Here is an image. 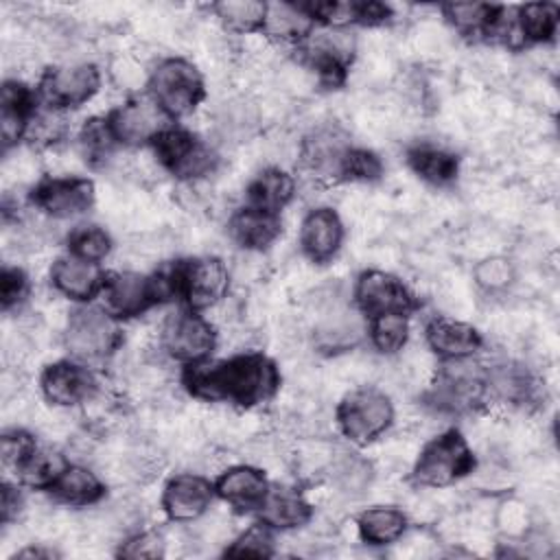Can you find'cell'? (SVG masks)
<instances>
[{
	"mask_svg": "<svg viewBox=\"0 0 560 560\" xmlns=\"http://www.w3.org/2000/svg\"><path fill=\"white\" fill-rule=\"evenodd\" d=\"M31 201L52 219H70L94 203V184L88 177H46L33 188Z\"/></svg>",
	"mask_w": 560,
	"mask_h": 560,
	"instance_id": "obj_15",
	"label": "cell"
},
{
	"mask_svg": "<svg viewBox=\"0 0 560 560\" xmlns=\"http://www.w3.org/2000/svg\"><path fill=\"white\" fill-rule=\"evenodd\" d=\"M293 195L295 179L282 168H265L247 186L249 206L276 214L293 199Z\"/></svg>",
	"mask_w": 560,
	"mask_h": 560,
	"instance_id": "obj_31",
	"label": "cell"
},
{
	"mask_svg": "<svg viewBox=\"0 0 560 560\" xmlns=\"http://www.w3.org/2000/svg\"><path fill=\"white\" fill-rule=\"evenodd\" d=\"M63 468L66 464L57 453L37 446L15 472L20 481L31 488H50Z\"/></svg>",
	"mask_w": 560,
	"mask_h": 560,
	"instance_id": "obj_39",
	"label": "cell"
},
{
	"mask_svg": "<svg viewBox=\"0 0 560 560\" xmlns=\"http://www.w3.org/2000/svg\"><path fill=\"white\" fill-rule=\"evenodd\" d=\"M20 558H52L55 553L52 551H46V549H35V547H28V549H22L20 553H18Z\"/></svg>",
	"mask_w": 560,
	"mask_h": 560,
	"instance_id": "obj_51",
	"label": "cell"
},
{
	"mask_svg": "<svg viewBox=\"0 0 560 560\" xmlns=\"http://www.w3.org/2000/svg\"><path fill=\"white\" fill-rule=\"evenodd\" d=\"M357 529L361 540L368 545H392L405 534L407 518L396 508L376 505L359 514Z\"/></svg>",
	"mask_w": 560,
	"mask_h": 560,
	"instance_id": "obj_33",
	"label": "cell"
},
{
	"mask_svg": "<svg viewBox=\"0 0 560 560\" xmlns=\"http://www.w3.org/2000/svg\"><path fill=\"white\" fill-rule=\"evenodd\" d=\"M407 164L420 179L433 186H448L459 173L457 155L433 144H420L409 149Z\"/></svg>",
	"mask_w": 560,
	"mask_h": 560,
	"instance_id": "obj_30",
	"label": "cell"
},
{
	"mask_svg": "<svg viewBox=\"0 0 560 560\" xmlns=\"http://www.w3.org/2000/svg\"><path fill=\"white\" fill-rule=\"evenodd\" d=\"M343 223L332 208L311 210L300 225V247L313 262H328L341 247Z\"/></svg>",
	"mask_w": 560,
	"mask_h": 560,
	"instance_id": "obj_19",
	"label": "cell"
},
{
	"mask_svg": "<svg viewBox=\"0 0 560 560\" xmlns=\"http://www.w3.org/2000/svg\"><path fill=\"white\" fill-rule=\"evenodd\" d=\"M35 112V96L31 88L20 81H4L0 92V138L4 151L26 136Z\"/></svg>",
	"mask_w": 560,
	"mask_h": 560,
	"instance_id": "obj_23",
	"label": "cell"
},
{
	"mask_svg": "<svg viewBox=\"0 0 560 560\" xmlns=\"http://www.w3.org/2000/svg\"><path fill=\"white\" fill-rule=\"evenodd\" d=\"M269 490L267 477L254 466H232L214 483V492L238 512L258 510Z\"/></svg>",
	"mask_w": 560,
	"mask_h": 560,
	"instance_id": "obj_24",
	"label": "cell"
},
{
	"mask_svg": "<svg viewBox=\"0 0 560 560\" xmlns=\"http://www.w3.org/2000/svg\"><path fill=\"white\" fill-rule=\"evenodd\" d=\"M107 122L116 142L127 147H140L153 142L166 129V114L155 105L153 98H131L116 107Z\"/></svg>",
	"mask_w": 560,
	"mask_h": 560,
	"instance_id": "obj_16",
	"label": "cell"
},
{
	"mask_svg": "<svg viewBox=\"0 0 560 560\" xmlns=\"http://www.w3.org/2000/svg\"><path fill=\"white\" fill-rule=\"evenodd\" d=\"M256 112L245 101H230L223 103V107L217 112V129L223 138H230L234 142L247 138L256 129Z\"/></svg>",
	"mask_w": 560,
	"mask_h": 560,
	"instance_id": "obj_40",
	"label": "cell"
},
{
	"mask_svg": "<svg viewBox=\"0 0 560 560\" xmlns=\"http://www.w3.org/2000/svg\"><path fill=\"white\" fill-rule=\"evenodd\" d=\"M212 9H214L217 18L221 20V24L228 31H232V33H252V31L262 28L267 2L223 0V2H217Z\"/></svg>",
	"mask_w": 560,
	"mask_h": 560,
	"instance_id": "obj_36",
	"label": "cell"
},
{
	"mask_svg": "<svg viewBox=\"0 0 560 560\" xmlns=\"http://www.w3.org/2000/svg\"><path fill=\"white\" fill-rule=\"evenodd\" d=\"M173 295L168 273L142 276L138 271H116L105 278V311L116 319L138 317L153 304Z\"/></svg>",
	"mask_w": 560,
	"mask_h": 560,
	"instance_id": "obj_5",
	"label": "cell"
},
{
	"mask_svg": "<svg viewBox=\"0 0 560 560\" xmlns=\"http://www.w3.org/2000/svg\"><path fill=\"white\" fill-rule=\"evenodd\" d=\"M359 313L361 311H354L350 304H346L335 289L332 293L315 300V346L328 354L354 348L365 332V322Z\"/></svg>",
	"mask_w": 560,
	"mask_h": 560,
	"instance_id": "obj_9",
	"label": "cell"
},
{
	"mask_svg": "<svg viewBox=\"0 0 560 560\" xmlns=\"http://www.w3.org/2000/svg\"><path fill=\"white\" fill-rule=\"evenodd\" d=\"M488 398L486 372L468 359L444 361L427 392V402L442 413H470Z\"/></svg>",
	"mask_w": 560,
	"mask_h": 560,
	"instance_id": "obj_3",
	"label": "cell"
},
{
	"mask_svg": "<svg viewBox=\"0 0 560 560\" xmlns=\"http://www.w3.org/2000/svg\"><path fill=\"white\" fill-rule=\"evenodd\" d=\"M20 505H22V497L18 492V488L9 486V483H2V490H0V516H2V523H9L18 516L20 512Z\"/></svg>",
	"mask_w": 560,
	"mask_h": 560,
	"instance_id": "obj_50",
	"label": "cell"
},
{
	"mask_svg": "<svg viewBox=\"0 0 560 560\" xmlns=\"http://www.w3.org/2000/svg\"><path fill=\"white\" fill-rule=\"evenodd\" d=\"M448 24L462 35H492L503 15V7L488 2H451L442 7Z\"/></svg>",
	"mask_w": 560,
	"mask_h": 560,
	"instance_id": "obj_32",
	"label": "cell"
},
{
	"mask_svg": "<svg viewBox=\"0 0 560 560\" xmlns=\"http://www.w3.org/2000/svg\"><path fill=\"white\" fill-rule=\"evenodd\" d=\"M37 448L35 440L31 433L22 431V429H13V431H7L0 440V453H2V464L7 468H13L18 470L28 457L31 453Z\"/></svg>",
	"mask_w": 560,
	"mask_h": 560,
	"instance_id": "obj_47",
	"label": "cell"
},
{
	"mask_svg": "<svg viewBox=\"0 0 560 560\" xmlns=\"http://www.w3.org/2000/svg\"><path fill=\"white\" fill-rule=\"evenodd\" d=\"M66 131H68V120L63 116V109L48 107V109H39L33 114L26 138L33 144L50 147V144L59 142L66 136Z\"/></svg>",
	"mask_w": 560,
	"mask_h": 560,
	"instance_id": "obj_44",
	"label": "cell"
},
{
	"mask_svg": "<svg viewBox=\"0 0 560 560\" xmlns=\"http://www.w3.org/2000/svg\"><path fill=\"white\" fill-rule=\"evenodd\" d=\"M182 378L192 396L238 407L267 402L280 387V372L262 352L234 354L214 363L199 361L186 365Z\"/></svg>",
	"mask_w": 560,
	"mask_h": 560,
	"instance_id": "obj_1",
	"label": "cell"
},
{
	"mask_svg": "<svg viewBox=\"0 0 560 560\" xmlns=\"http://www.w3.org/2000/svg\"><path fill=\"white\" fill-rule=\"evenodd\" d=\"M149 94L166 118L188 116L206 96L199 70L179 57L160 61L149 74Z\"/></svg>",
	"mask_w": 560,
	"mask_h": 560,
	"instance_id": "obj_4",
	"label": "cell"
},
{
	"mask_svg": "<svg viewBox=\"0 0 560 560\" xmlns=\"http://www.w3.org/2000/svg\"><path fill=\"white\" fill-rule=\"evenodd\" d=\"M424 337L429 348L444 361L470 359L481 348L479 330L451 317H433L424 328Z\"/></svg>",
	"mask_w": 560,
	"mask_h": 560,
	"instance_id": "obj_22",
	"label": "cell"
},
{
	"mask_svg": "<svg viewBox=\"0 0 560 560\" xmlns=\"http://www.w3.org/2000/svg\"><path fill=\"white\" fill-rule=\"evenodd\" d=\"M217 343V332L208 319L195 311L171 315L162 328V346L175 361L192 365L206 361Z\"/></svg>",
	"mask_w": 560,
	"mask_h": 560,
	"instance_id": "obj_13",
	"label": "cell"
},
{
	"mask_svg": "<svg viewBox=\"0 0 560 560\" xmlns=\"http://www.w3.org/2000/svg\"><path fill=\"white\" fill-rule=\"evenodd\" d=\"M332 483L346 497H361L372 481V466L359 455H343L332 464Z\"/></svg>",
	"mask_w": 560,
	"mask_h": 560,
	"instance_id": "obj_38",
	"label": "cell"
},
{
	"mask_svg": "<svg viewBox=\"0 0 560 560\" xmlns=\"http://www.w3.org/2000/svg\"><path fill=\"white\" fill-rule=\"evenodd\" d=\"M315 20L304 4L293 2H267L262 33L280 42H304L313 33Z\"/></svg>",
	"mask_w": 560,
	"mask_h": 560,
	"instance_id": "obj_28",
	"label": "cell"
},
{
	"mask_svg": "<svg viewBox=\"0 0 560 560\" xmlns=\"http://www.w3.org/2000/svg\"><path fill=\"white\" fill-rule=\"evenodd\" d=\"M357 42L352 33L346 28L326 26L322 31H313L302 42L304 61L317 72L322 83L335 88L341 85L348 72V66L354 57Z\"/></svg>",
	"mask_w": 560,
	"mask_h": 560,
	"instance_id": "obj_11",
	"label": "cell"
},
{
	"mask_svg": "<svg viewBox=\"0 0 560 560\" xmlns=\"http://www.w3.org/2000/svg\"><path fill=\"white\" fill-rule=\"evenodd\" d=\"M151 144L158 162L179 179H199L217 166L214 151L186 129L166 127Z\"/></svg>",
	"mask_w": 560,
	"mask_h": 560,
	"instance_id": "obj_10",
	"label": "cell"
},
{
	"mask_svg": "<svg viewBox=\"0 0 560 560\" xmlns=\"http://www.w3.org/2000/svg\"><path fill=\"white\" fill-rule=\"evenodd\" d=\"M173 295L182 298L190 311L217 304L228 293V269L219 258L199 256L175 262L168 271Z\"/></svg>",
	"mask_w": 560,
	"mask_h": 560,
	"instance_id": "obj_6",
	"label": "cell"
},
{
	"mask_svg": "<svg viewBox=\"0 0 560 560\" xmlns=\"http://www.w3.org/2000/svg\"><path fill=\"white\" fill-rule=\"evenodd\" d=\"M486 385L488 396L494 394L497 398L514 405L527 402L534 396V378L521 365H499L486 372Z\"/></svg>",
	"mask_w": 560,
	"mask_h": 560,
	"instance_id": "obj_35",
	"label": "cell"
},
{
	"mask_svg": "<svg viewBox=\"0 0 560 560\" xmlns=\"http://www.w3.org/2000/svg\"><path fill=\"white\" fill-rule=\"evenodd\" d=\"M42 392L48 402L59 407H72L88 402L96 392L94 374L74 361L50 363L39 378Z\"/></svg>",
	"mask_w": 560,
	"mask_h": 560,
	"instance_id": "obj_17",
	"label": "cell"
},
{
	"mask_svg": "<svg viewBox=\"0 0 560 560\" xmlns=\"http://www.w3.org/2000/svg\"><path fill=\"white\" fill-rule=\"evenodd\" d=\"M101 85V72L92 63L48 68L39 81V94L48 107L68 109L90 101Z\"/></svg>",
	"mask_w": 560,
	"mask_h": 560,
	"instance_id": "obj_12",
	"label": "cell"
},
{
	"mask_svg": "<svg viewBox=\"0 0 560 560\" xmlns=\"http://www.w3.org/2000/svg\"><path fill=\"white\" fill-rule=\"evenodd\" d=\"M558 20L560 9L553 2H529L518 7V13L514 15L523 44L549 42L558 31Z\"/></svg>",
	"mask_w": 560,
	"mask_h": 560,
	"instance_id": "obj_34",
	"label": "cell"
},
{
	"mask_svg": "<svg viewBox=\"0 0 560 560\" xmlns=\"http://www.w3.org/2000/svg\"><path fill=\"white\" fill-rule=\"evenodd\" d=\"M472 276L481 291L501 293L514 282L516 269H514L512 260L505 256H486L475 265Z\"/></svg>",
	"mask_w": 560,
	"mask_h": 560,
	"instance_id": "obj_43",
	"label": "cell"
},
{
	"mask_svg": "<svg viewBox=\"0 0 560 560\" xmlns=\"http://www.w3.org/2000/svg\"><path fill=\"white\" fill-rule=\"evenodd\" d=\"M48 490L55 494L57 501L74 508L92 505L105 494L103 481L92 470L77 464L66 466Z\"/></svg>",
	"mask_w": 560,
	"mask_h": 560,
	"instance_id": "obj_29",
	"label": "cell"
},
{
	"mask_svg": "<svg viewBox=\"0 0 560 560\" xmlns=\"http://www.w3.org/2000/svg\"><path fill=\"white\" fill-rule=\"evenodd\" d=\"M394 420L392 400L374 387L350 392L337 407V424L341 433L354 444H370Z\"/></svg>",
	"mask_w": 560,
	"mask_h": 560,
	"instance_id": "obj_7",
	"label": "cell"
},
{
	"mask_svg": "<svg viewBox=\"0 0 560 560\" xmlns=\"http://www.w3.org/2000/svg\"><path fill=\"white\" fill-rule=\"evenodd\" d=\"M28 295V278L18 267H2L0 273V302L2 308L9 311L18 306Z\"/></svg>",
	"mask_w": 560,
	"mask_h": 560,
	"instance_id": "obj_48",
	"label": "cell"
},
{
	"mask_svg": "<svg viewBox=\"0 0 560 560\" xmlns=\"http://www.w3.org/2000/svg\"><path fill=\"white\" fill-rule=\"evenodd\" d=\"M214 486L192 472L175 475L162 492V510L171 521L186 523L199 518L212 503Z\"/></svg>",
	"mask_w": 560,
	"mask_h": 560,
	"instance_id": "obj_18",
	"label": "cell"
},
{
	"mask_svg": "<svg viewBox=\"0 0 560 560\" xmlns=\"http://www.w3.org/2000/svg\"><path fill=\"white\" fill-rule=\"evenodd\" d=\"M472 468L475 455L466 438L451 429L424 444L413 464L411 481L422 488H444L472 472Z\"/></svg>",
	"mask_w": 560,
	"mask_h": 560,
	"instance_id": "obj_2",
	"label": "cell"
},
{
	"mask_svg": "<svg viewBox=\"0 0 560 560\" xmlns=\"http://www.w3.org/2000/svg\"><path fill=\"white\" fill-rule=\"evenodd\" d=\"M370 339L374 348L383 354H394L402 350L409 337L407 313H383L370 319Z\"/></svg>",
	"mask_w": 560,
	"mask_h": 560,
	"instance_id": "obj_37",
	"label": "cell"
},
{
	"mask_svg": "<svg viewBox=\"0 0 560 560\" xmlns=\"http://www.w3.org/2000/svg\"><path fill=\"white\" fill-rule=\"evenodd\" d=\"M381 173H383V164H381L376 153H372L368 149L350 147V151L346 153V160H343L341 179L374 182V179L381 177Z\"/></svg>",
	"mask_w": 560,
	"mask_h": 560,
	"instance_id": "obj_46",
	"label": "cell"
},
{
	"mask_svg": "<svg viewBox=\"0 0 560 560\" xmlns=\"http://www.w3.org/2000/svg\"><path fill=\"white\" fill-rule=\"evenodd\" d=\"M354 302L370 319L383 313H409L416 306V300L402 280L381 269L363 271L357 278Z\"/></svg>",
	"mask_w": 560,
	"mask_h": 560,
	"instance_id": "obj_14",
	"label": "cell"
},
{
	"mask_svg": "<svg viewBox=\"0 0 560 560\" xmlns=\"http://www.w3.org/2000/svg\"><path fill=\"white\" fill-rule=\"evenodd\" d=\"M230 236L245 249H265L269 247L282 230V223L276 212H267L254 206H245L230 217L228 223Z\"/></svg>",
	"mask_w": 560,
	"mask_h": 560,
	"instance_id": "obj_26",
	"label": "cell"
},
{
	"mask_svg": "<svg viewBox=\"0 0 560 560\" xmlns=\"http://www.w3.org/2000/svg\"><path fill=\"white\" fill-rule=\"evenodd\" d=\"M79 144H81V151H83V155L90 164L105 162L112 155L114 147H116V138L112 133V127H109L107 118L85 120V125L79 133Z\"/></svg>",
	"mask_w": 560,
	"mask_h": 560,
	"instance_id": "obj_41",
	"label": "cell"
},
{
	"mask_svg": "<svg viewBox=\"0 0 560 560\" xmlns=\"http://www.w3.org/2000/svg\"><path fill=\"white\" fill-rule=\"evenodd\" d=\"M105 278L107 276L101 271L98 262H90L72 254L57 258L50 269L52 287L77 302H88L96 293H103Z\"/></svg>",
	"mask_w": 560,
	"mask_h": 560,
	"instance_id": "obj_20",
	"label": "cell"
},
{
	"mask_svg": "<svg viewBox=\"0 0 560 560\" xmlns=\"http://www.w3.org/2000/svg\"><path fill=\"white\" fill-rule=\"evenodd\" d=\"M162 553H164V540L155 532L133 534L118 549V556L133 558V560H138V558H160Z\"/></svg>",
	"mask_w": 560,
	"mask_h": 560,
	"instance_id": "obj_49",
	"label": "cell"
},
{
	"mask_svg": "<svg viewBox=\"0 0 560 560\" xmlns=\"http://www.w3.org/2000/svg\"><path fill=\"white\" fill-rule=\"evenodd\" d=\"M225 556H273L271 527L265 523L249 525L228 549Z\"/></svg>",
	"mask_w": 560,
	"mask_h": 560,
	"instance_id": "obj_45",
	"label": "cell"
},
{
	"mask_svg": "<svg viewBox=\"0 0 560 560\" xmlns=\"http://www.w3.org/2000/svg\"><path fill=\"white\" fill-rule=\"evenodd\" d=\"M348 138L335 129L324 127L304 138L302 144V162L304 166L324 179H341V168L346 153L350 151Z\"/></svg>",
	"mask_w": 560,
	"mask_h": 560,
	"instance_id": "obj_21",
	"label": "cell"
},
{
	"mask_svg": "<svg viewBox=\"0 0 560 560\" xmlns=\"http://www.w3.org/2000/svg\"><path fill=\"white\" fill-rule=\"evenodd\" d=\"M260 521L271 529H293L311 521L313 508L302 492L287 486L269 488L260 508Z\"/></svg>",
	"mask_w": 560,
	"mask_h": 560,
	"instance_id": "obj_25",
	"label": "cell"
},
{
	"mask_svg": "<svg viewBox=\"0 0 560 560\" xmlns=\"http://www.w3.org/2000/svg\"><path fill=\"white\" fill-rule=\"evenodd\" d=\"M304 9L315 22L332 28L350 24H378L389 18V9L378 2H308Z\"/></svg>",
	"mask_w": 560,
	"mask_h": 560,
	"instance_id": "obj_27",
	"label": "cell"
},
{
	"mask_svg": "<svg viewBox=\"0 0 560 560\" xmlns=\"http://www.w3.org/2000/svg\"><path fill=\"white\" fill-rule=\"evenodd\" d=\"M120 346V328L114 315L101 308H79L66 326V348L79 361L107 359Z\"/></svg>",
	"mask_w": 560,
	"mask_h": 560,
	"instance_id": "obj_8",
	"label": "cell"
},
{
	"mask_svg": "<svg viewBox=\"0 0 560 560\" xmlns=\"http://www.w3.org/2000/svg\"><path fill=\"white\" fill-rule=\"evenodd\" d=\"M68 249L72 256H79L90 262H98L109 254L112 238L98 225H79L68 236Z\"/></svg>",
	"mask_w": 560,
	"mask_h": 560,
	"instance_id": "obj_42",
	"label": "cell"
}]
</instances>
